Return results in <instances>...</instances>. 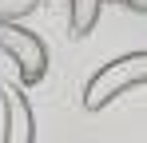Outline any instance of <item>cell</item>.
Masks as SVG:
<instances>
[{
    "instance_id": "5",
    "label": "cell",
    "mask_w": 147,
    "mask_h": 143,
    "mask_svg": "<svg viewBox=\"0 0 147 143\" xmlns=\"http://www.w3.org/2000/svg\"><path fill=\"white\" fill-rule=\"evenodd\" d=\"M40 8V0H0V20H24Z\"/></svg>"
},
{
    "instance_id": "2",
    "label": "cell",
    "mask_w": 147,
    "mask_h": 143,
    "mask_svg": "<svg viewBox=\"0 0 147 143\" xmlns=\"http://www.w3.org/2000/svg\"><path fill=\"white\" fill-rule=\"evenodd\" d=\"M0 52L16 64L24 88H36L48 76V48H44V40L36 32H28L20 20H0Z\"/></svg>"
},
{
    "instance_id": "4",
    "label": "cell",
    "mask_w": 147,
    "mask_h": 143,
    "mask_svg": "<svg viewBox=\"0 0 147 143\" xmlns=\"http://www.w3.org/2000/svg\"><path fill=\"white\" fill-rule=\"evenodd\" d=\"M64 4H68V32L72 36H88L99 24L103 0H64Z\"/></svg>"
},
{
    "instance_id": "6",
    "label": "cell",
    "mask_w": 147,
    "mask_h": 143,
    "mask_svg": "<svg viewBox=\"0 0 147 143\" xmlns=\"http://www.w3.org/2000/svg\"><path fill=\"white\" fill-rule=\"evenodd\" d=\"M123 4H127V8H135V12H143V16H147V0H123Z\"/></svg>"
},
{
    "instance_id": "1",
    "label": "cell",
    "mask_w": 147,
    "mask_h": 143,
    "mask_svg": "<svg viewBox=\"0 0 147 143\" xmlns=\"http://www.w3.org/2000/svg\"><path fill=\"white\" fill-rule=\"evenodd\" d=\"M135 88H147V52L115 56L99 72H92V80L84 84V107L88 111H99V107L115 103L119 95L135 92Z\"/></svg>"
},
{
    "instance_id": "3",
    "label": "cell",
    "mask_w": 147,
    "mask_h": 143,
    "mask_svg": "<svg viewBox=\"0 0 147 143\" xmlns=\"http://www.w3.org/2000/svg\"><path fill=\"white\" fill-rule=\"evenodd\" d=\"M0 107H4V135L0 143H36V111L28 95L12 84L0 88Z\"/></svg>"
}]
</instances>
